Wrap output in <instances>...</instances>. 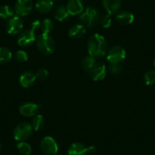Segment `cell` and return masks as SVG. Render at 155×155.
I'll use <instances>...</instances> for the list:
<instances>
[{"label": "cell", "mask_w": 155, "mask_h": 155, "mask_svg": "<svg viewBox=\"0 0 155 155\" xmlns=\"http://www.w3.org/2000/svg\"><path fill=\"white\" fill-rule=\"evenodd\" d=\"M108 44L105 37L99 34H93L87 42V51L89 56L99 58L107 54Z\"/></svg>", "instance_id": "6da1fadb"}, {"label": "cell", "mask_w": 155, "mask_h": 155, "mask_svg": "<svg viewBox=\"0 0 155 155\" xmlns=\"http://www.w3.org/2000/svg\"><path fill=\"white\" fill-rule=\"evenodd\" d=\"M37 46L38 50L44 55H51L56 47L54 40L48 34H42L37 37Z\"/></svg>", "instance_id": "7a4b0ae2"}, {"label": "cell", "mask_w": 155, "mask_h": 155, "mask_svg": "<svg viewBox=\"0 0 155 155\" xmlns=\"http://www.w3.org/2000/svg\"><path fill=\"white\" fill-rule=\"evenodd\" d=\"M100 20V13L96 8L93 7H88L84 12L81 13L80 16V21L84 26L87 28H92L97 25Z\"/></svg>", "instance_id": "3957f363"}, {"label": "cell", "mask_w": 155, "mask_h": 155, "mask_svg": "<svg viewBox=\"0 0 155 155\" xmlns=\"http://www.w3.org/2000/svg\"><path fill=\"white\" fill-rule=\"evenodd\" d=\"M33 128L31 124L28 123H21L18 125L14 129V138L16 141H24L31 136Z\"/></svg>", "instance_id": "277c9868"}, {"label": "cell", "mask_w": 155, "mask_h": 155, "mask_svg": "<svg viewBox=\"0 0 155 155\" xmlns=\"http://www.w3.org/2000/svg\"><path fill=\"white\" fill-rule=\"evenodd\" d=\"M107 59L110 64H119L123 62L126 56V52L123 47L116 46L110 48L107 53Z\"/></svg>", "instance_id": "5b68a950"}, {"label": "cell", "mask_w": 155, "mask_h": 155, "mask_svg": "<svg viewBox=\"0 0 155 155\" xmlns=\"http://www.w3.org/2000/svg\"><path fill=\"white\" fill-rule=\"evenodd\" d=\"M33 6V0H17L15 5V11L18 16L24 17L31 12Z\"/></svg>", "instance_id": "8992f818"}, {"label": "cell", "mask_w": 155, "mask_h": 155, "mask_svg": "<svg viewBox=\"0 0 155 155\" xmlns=\"http://www.w3.org/2000/svg\"><path fill=\"white\" fill-rule=\"evenodd\" d=\"M41 147L43 151L48 155H54L58 153L59 147L53 138L46 136L43 138L41 142Z\"/></svg>", "instance_id": "52a82bcc"}, {"label": "cell", "mask_w": 155, "mask_h": 155, "mask_svg": "<svg viewBox=\"0 0 155 155\" xmlns=\"http://www.w3.org/2000/svg\"><path fill=\"white\" fill-rule=\"evenodd\" d=\"M36 31L33 29L26 30L19 35L18 38V44L20 47H28L34 44L36 41Z\"/></svg>", "instance_id": "ba28073f"}, {"label": "cell", "mask_w": 155, "mask_h": 155, "mask_svg": "<svg viewBox=\"0 0 155 155\" xmlns=\"http://www.w3.org/2000/svg\"><path fill=\"white\" fill-rule=\"evenodd\" d=\"M23 21L20 16H13L8 20L6 25V31L9 34H17L23 29Z\"/></svg>", "instance_id": "9c48e42d"}, {"label": "cell", "mask_w": 155, "mask_h": 155, "mask_svg": "<svg viewBox=\"0 0 155 155\" xmlns=\"http://www.w3.org/2000/svg\"><path fill=\"white\" fill-rule=\"evenodd\" d=\"M92 79L94 81H101L106 77L107 74V67L104 64L97 62L88 71Z\"/></svg>", "instance_id": "30bf717a"}, {"label": "cell", "mask_w": 155, "mask_h": 155, "mask_svg": "<svg viewBox=\"0 0 155 155\" xmlns=\"http://www.w3.org/2000/svg\"><path fill=\"white\" fill-rule=\"evenodd\" d=\"M40 106L32 102H26L21 104L19 108V112L21 114L26 117H32L35 116L39 112Z\"/></svg>", "instance_id": "8fae6325"}, {"label": "cell", "mask_w": 155, "mask_h": 155, "mask_svg": "<svg viewBox=\"0 0 155 155\" xmlns=\"http://www.w3.org/2000/svg\"><path fill=\"white\" fill-rule=\"evenodd\" d=\"M66 9L71 15H78L84 12L82 0H69L67 3Z\"/></svg>", "instance_id": "7c38bea8"}, {"label": "cell", "mask_w": 155, "mask_h": 155, "mask_svg": "<svg viewBox=\"0 0 155 155\" xmlns=\"http://www.w3.org/2000/svg\"><path fill=\"white\" fill-rule=\"evenodd\" d=\"M103 6L108 15H113L118 12L121 8L120 0H103Z\"/></svg>", "instance_id": "4fadbf2b"}, {"label": "cell", "mask_w": 155, "mask_h": 155, "mask_svg": "<svg viewBox=\"0 0 155 155\" xmlns=\"http://www.w3.org/2000/svg\"><path fill=\"white\" fill-rule=\"evenodd\" d=\"M37 77L36 74L32 71H27L22 73L19 78V83L24 87H29L34 84L35 82Z\"/></svg>", "instance_id": "5bb4252c"}, {"label": "cell", "mask_w": 155, "mask_h": 155, "mask_svg": "<svg viewBox=\"0 0 155 155\" xmlns=\"http://www.w3.org/2000/svg\"><path fill=\"white\" fill-rule=\"evenodd\" d=\"M89 152L88 147L79 142L73 143L70 145L68 150V155H85Z\"/></svg>", "instance_id": "9a60e30c"}, {"label": "cell", "mask_w": 155, "mask_h": 155, "mask_svg": "<svg viewBox=\"0 0 155 155\" xmlns=\"http://www.w3.org/2000/svg\"><path fill=\"white\" fill-rule=\"evenodd\" d=\"M116 20L122 25H131L134 21V15L128 11L120 12L116 16Z\"/></svg>", "instance_id": "2e32d148"}, {"label": "cell", "mask_w": 155, "mask_h": 155, "mask_svg": "<svg viewBox=\"0 0 155 155\" xmlns=\"http://www.w3.org/2000/svg\"><path fill=\"white\" fill-rule=\"evenodd\" d=\"M86 29L83 25H75L68 30V36L73 39H79L85 34Z\"/></svg>", "instance_id": "e0dca14e"}, {"label": "cell", "mask_w": 155, "mask_h": 155, "mask_svg": "<svg viewBox=\"0 0 155 155\" xmlns=\"http://www.w3.org/2000/svg\"><path fill=\"white\" fill-rule=\"evenodd\" d=\"M53 7V0H38L36 3V9L41 13L50 12Z\"/></svg>", "instance_id": "ac0fdd59"}, {"label": "cell", "mask_w": 155, "mask_h": 155, "mask_svg": "<svg viewBox=\"0 0 155 155\" xmlns=\"http://www.w3.org/2000/svg\"><path fill=\"white\" fill-rule=\"evenodd\" d=\"M68 16H69V14H68L66 8L64 6L58 7L55 12V18L58 21H64L65 20L68 19Z\"/></svg>", "instance_id": "d6986e66"}, {"label": "cell", "mask_w": 155, "mask_h": 155, "mask_svg": "<svg viewBox=\"0 0 155 155\" xmlns=\"http://www.w3.org/2000/svg\"><path fill=\"white\" fill-rule=\"evenodd\" d=\"M12 53L5 47H0V63H7L11 60Z\"/></svg>", "instance_id": "ffe728a7"}, {"label": "cell", "mask_w": 155, "mask_h": 155, "mask_svg": "<svg viewBox=\"0 0 155 155\" xmlns=\"http://www.w3.org/2000/svg\"><path fill=\"white\" fill-rule=\"evenodd\" d=\"M14 16V10L8 5L0 7V18L2 19H10Z\"/></svg>", "instance_id": "44dd1931"}, {"label": "cell", "mask_w": 155, "mask_h": 155, "mask_svg": "<svg viewBox=\"0 0 155 155\" xmlns=\"http://www.w3.org/2000/svg\"><path fill=\"white\" fill-rule=\"evenodd\" d=\"M32 128L34 130H41L44 126V119L41 115H36L32 120Z\"/></svg>", "instance_id": "7402d4cb"}, {"label": "cell", "mask_w": 155, "mask_h": 155, "mask_svg": "<svg viewBox=\"0 0 155 155\" xmlns=\"http://www.w3.org/2000/svg\"><path fill=\"white\" fill-rule=\"evenodd\" d=\"M97 63L96 59L92 56H86L84 59H83L82 62H81V66H82L83 69L85 70L86 71H89L91 68Z\"/></svg>", "instance_id": "603a6c76"}, {"label": "cell", "mask_w": 155, "mask_h": 155, "mask_svg": "<svg viewBox=\"0 0 155 155\" xmlns=\"http://www.w3.org/2000/svg\"><path fill=\"white\" fill-rule=\"evenodd\" d=\"M53 22L50 19H44L41 24V28L43 31V34H50L53 29Z\"/></svg>", "instance_id": "cb8c5ba5"}, {"label": "cell", "mask_w": 155, "mask_h": 155, "mask_svg": "<svg viewBox=\"0 0 155 155\" xmlns=\"http://www.w3.org/2000/svg\"><path fill=\"white\" fill-rule=\"evenodd\" d=\"M17 148L19 152L24 155H29L32 152V148H31V145L25 141H21L20 143H18L17 145Z\"/></svg>", "instance_id": "d4e9b609"}, {"label": "cell", "mask_w": 155, "mask_h": 155, "mask_svg": "<svg viewBox=\"0 0 155 155\" xmlns=\"http://www.w3.org/2000/svg\"><path fill=\"white\" fill-rule=\"evenodd\" d=\"M144 82L147 85H152L155 83V71L150 70L147 71L144 76Z\"/></svg>", "instance_id": "484cf974"}, {"label": "cell", "mask_w": 155, "mask_h": 155, "mask_svg": "<svg viewBox=\"0 0 155 155\" xmlns=\"http://www.w3.org/2000/svg\"><path fill=\"white\" fill-rule=\"evenodd\" d=\"M15 59L19 62H25L28 60V55L24 50H18L15 54Z\"/></svg>", "instance_id": "4316f807"}, {"label": "cell", "mask_w": 155, "mask_h": 155, "mask_svg": "<svg viewBox=\"0 0 155 155\" xmlns=\"http://www.w3.org/2000/svg\"><path fill=\"white\" fill-rule=\"evenodd\" d=\"M49 72L46 69H41L39 70L37 73H36V77L37 79L40 80V81H44L48 78Z\"/></svg>", "instance_id": "83f0119b"}, {"label": "cell", "mask_w": 155, "mask_h": 155, "mask_svg": "<svg viewBox=\"0 0 155 155\" xmlns=\"http://www.w3.org/2000/svg\"><path fill=\"white\" fill-rule=\"evenodd\" d=\"M109 70H110V72L111 74H118L121 73V71H123V68L119 64H111L110 66L109 67Z\"/></svg>", "instance_id": "f1b7e54d"}, {"label": "cell", "mask_w": 155, "mask_h": 155, "mask_svg": "<svg viewBox=\"0 0 155 155\" xmlns=\"http://www.w3.org/2000/svg\"><path fill=\"white\" fill-rule=\"evenodd\" d=\"M101 24H102V26L104 28H109L110 27H111L112 18L110 17V15L107 14V15L104 16L102 20H101Z\"/></svg>", "instance_id": "f546056e"}, {"label": "cell", "mask_w": 155, "mask_h": 155, "mask_svg": "<svg viewBox=\"0 0 155 155\" xmlns=\"http://www.w3.org/2000/svg\"><path fill=\"white\" fill-rule=\"evenodd\" d=\"M1 149H2V145H1V144H0V151H1Z\"/></svg>", "instance_id": "4dcf8cb0"}, {"label": "cell", "mask_w": 155, "mask_h": 155, "mask_svg": "<svg viewBox=\"0 0 155 155\" xmlns=\"http://www.w3.org/2000/svg\"><path fill=\"white\" fill-rule=\"evenodd\" d=\"M54 155H62V154H59V153H56V154H54Z\"/></svg>", "instance_id": "1f68e13d"}, {"label": "cell", "mask_w": 155, "mask_h": 155, "mask_svg": "<svg viewBox=\"0 0 155 155\" xmlns=\"http://www.w3.org/2000/svg\"><path fill=\"white\" fill-rule=\"evenodd\" d=\"M153 65H154V66H155V59H154V62H153Z\"/></svg>", "instance_id": "d6a6232c"}, {"label": "cell", "mask_w": 155, "mask_h": 155, "mask_svg": "<svg viewBox=\"0 0 155 155\" xmlns=\"http://www.w3.org/2000/svg\"><path fill=\"white\" fill-rule=\"evenodd\" d=\"M53 1H57V0H53Z\"/></svg>", "instance_id": "836d02e7"}]
</instances>
